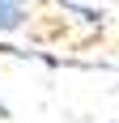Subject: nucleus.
Segmentation results:
<instances>
[{"label":"nucleus","mask_w":119,"mask_h":123,"mask_svg":"<svg viewBox=\"0 0 119 123\" xmlns=\"http://www.w3.org/2000/svg\"><path fill=\"white\" fill-rule=\"evenodd\" d=\"M30 17V4L26 0H0V34H17Z\"/></svg>","instance_id":"1"}]
</instances>
